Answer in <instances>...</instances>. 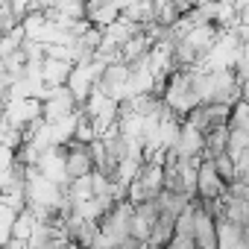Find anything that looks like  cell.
<instances>
[{
	"label": "cell",
	"instance_id": "2",
	"mask_svg": "<svg viewBox=\"0 0 249 249\" xmlns=\"http://www.w3.org/2000/svg\"><path fill=\"white\" fill-rule=\"evenodd\" d=\"M226 191H229V185L220 179V173H217L214 161H202V164H199L196 199H199V202H217V199H223V196H226Z\"/></svg>",
	"mask_w": 249,
	"mask_h": 249
},
{
	"label": "cell",
	"instance_id": "1",
	"mask_svg": "<svg viewBox=\"0 0 249 249\" xmlns=\"http://www.w3.org/2000/svg\"><path fill=\"white\" fill-rule=\"evenodd\" d=\"M161 100L167 103V108H170L176 117H185V120H188L191 111H196V108L202 106V100H199V94H196L194 79H191L188 71H176V73L170 76V82H167Z\"/></svg>",
	"mask_w": 249,
	"mask_h": 249
},
{
	"label": "cell",
	"instance_id": "8",
	"mask_svg": "<svg viewBox=\"0 0 249 249\" xmlns=\"http://www.w3.org/2000/svg\"><path fill=\"white\" fill-rule=\"evenodd\" d=\"M214 167H217V173H220V179L226 182V185H234L237 182V161L226 153V156H220V159H214Z\"/></svg>",
	"mask_w": 249,
	"mask_h": 249
},
{
	"label": "cell",
	"instance_id": "11",
	"mask_svg": "<svg viewBox=\"0 0 249 249\" xmlns=\"http://www.w3.org/2000/svg\"><path fill=\"white\" fill-rule=\"evenodd\" d=\"M243 50H249V47H243Z\"/></svg>",
	"mask_w": 249,
	"mask_h": 249
},
{
	"label": "cell",
	"instance_id": "3",
	"mask_svg": "<svg viewBox=\"0 0 249 249\" xmlns=\"http://www.w3.org/2000/svg\"><path fill=\"white\" fill-rule=\"evenodd\" d=\"M173 153L185 161H196L205 156V132H199L196 126H191V123L185 120L182 126V135H179V144L173 147Z\"/></svg>",
	"mask_w": 249,
	"mask_h": 249
},
{
	"label": "cell",
	"instance_id": "9",
	"mask_svg": "<svg viewBox=\"0 0 249 249\" xmlns=\"http://www.w3.org/2000/svg\"><path fill=\"white\" fill-rule=\"evenodd\" d=\"M234 73H237L240 82H249V50L240 53V59H237V65H234Z\"/></svg>",
	"mask_w": 249,
	"mask_h": 249
},
{
	"label": "cell",
	"instance_id": "7",
	"mask_svg": "<svg viewBox=\"0 0 249 249\" xmlns=\"http://www.w3.org/2000/svg\"><path fill=\"white\" fill-rule=\"evenodd\" d=\"M243 226H234L229 220H217V249H240L243 246Z\"/></svg>",
	"mask_w": 249,
	"mask_h": 249
},
{
	"label": "cell",
	"instance_id": "6",
	"mask_svg": "<svg viewBox=\"0 0 249 249\" xmlns=\"http://www.w3.org/2000/svg\"><path fill=\"white\" fill-rule=\"evenodd\" d=\"M129 79H132V65H126V62H117V65H111L108 71H106V76L100 79V88L114 100L123 88L129 85Z\"/></svg>",
	"mask_w": 249,
	"mask_h": 249
},
{
	"label": "cell",
	"instance_id": "5",
	"mask_svg": "<svg viewBox=\"0 0 249 249\" xmlns=\"http://www.w3.org/2000/svg\"><path fill=\"white\" fill-rule=\"evenodd\" d=\"M85 9H88V21L97 27V30H106V27H111L114 21H120L123 18V9H126V3H85Z\"/></svg>",
	"mask_w": 249,
	"mask_h": 249
},
{
	"label": "cell",
	"instance_id": "4",
	"mask_svg": "<svg viewBox=\"0 0 249 249\" xmlns=\"http://www.w3.org/2000/svg\"><path fill=\"white\" fill-rule=\"evenodd\" d=\"M94 159H91V150L82 147V144H71L68 147V179L71 182H79V179H88L94 173Z\"/></svg>",
	"mask_w": 249,
	"mask_h": 249
},
{
	"label": "cell",
	"instance_id": "10",
	"mask_svg": "<svg viewBox=\"0 0 249 249\" xmlns=\"http://www.w3.org/2000/svg\"><path fill=\"white\" fill-rule=\"evenodd\" d=\"M167 249H199V246H196V240H194V237H179V234H176V237H173V243H170Z\"/></svg>",
	"mask_w": 249,
	"mask_h": 249
}]
</instances>
